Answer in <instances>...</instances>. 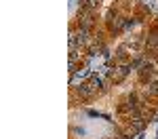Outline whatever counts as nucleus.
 <instances>
[{
    "label": "nucleus",
    "instance_id": "2",
    "mask_svg": "<svg viewBox=\"0 0 158 139\" xmlns=\"http://www.w3.org/2000/svg\"><path fill=\"white\" fill-rule=\"evenodd\" d=\"M150 74H152V65L148 63V65H143V67H141V78H146V76H150Z\"/></svg>",
    "mask_w": 158,
    "mask_h": 139
},
{
    "label": "nucleus",
    "instance_id": "3",
    "mask_svg": "<svg viewBox=\"0 0 158 139\" xmlns=\"http://www.w3.org/2000/svg\"><path fill=\"white\" fill-rule=\"evenodd\" d=\"M148 91H150L152 95H156V93H158V82H152V84L148 87Z\"/></svg>",
    "mask_w": 158,
    "mask_h": 139
},
{
    "label": "nucleus",
    "instance_id": "1",
    "mask_svg": "<svg viewBox=\"0 0 158 139\" xmlns=\"http://www.w3.org/2000/svg\"><path fill=\"white\" fill-rule=\"evenodd\" d=\"M99 87H101V80L99 78H93L91 82H86V84H80L78 87V93H80V97H85V99H91L95 93L99 91Z\"/></svg>",
    "mask_w": 158,
    "mask_h": 139
}]
</instances>
